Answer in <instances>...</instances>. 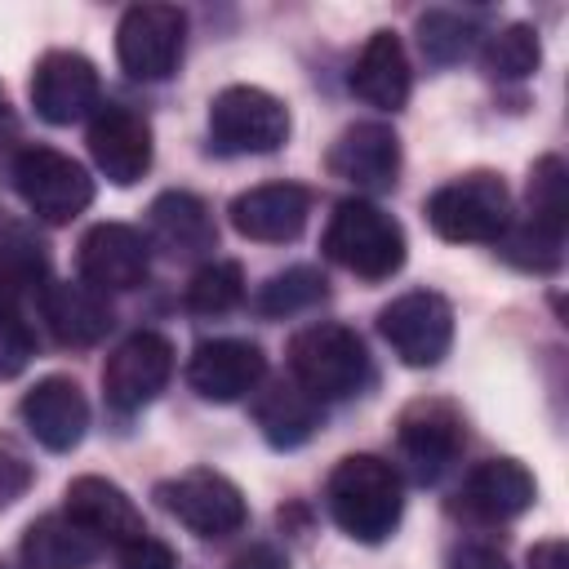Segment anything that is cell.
I'll list each match as a JSON object with an SVG mask.
<instances>
[{
  "label": "cell",
  "instance_id": "cell-10",
  "mask_svg": "<svg viewBox=\"0 0 569 569\" xmlns=\"http://www.w3.org/2000/svg\"><path fill=\"white\" fill-rule=\"evenodd\" d=\"M156 498H160V507H164L178 525H187V529L200 533V538H227V533H236V529L249 520L244 493H240L227 476L204 471V467L182 471V476H173V480H160V485H156Z\"/></svg>",
  "mask_w": 569,
  "mask_h": 569
},
{
  "label": "cell",
  "instance_id": "cell-5",
  "mask_svg": "<svg viewBox=\"0 0 569 569\" xmlns=\"http://www.w3.org/2000/svg\"><path fill=\"white\" fill-rule=\"evenodd\" d=\"M284 138L289 107L258 84H231L209 102V147L222 156H267Z\"/></svg>",
  "mask_w": 569,
  "mask_h": 569
},
{
  "label": "cell",
  "instance_id": "cell-12",
  "mask_svg": "<svg viewBox=\"0 0 569 569\" xmlns=\"http://www.w3.org/2000/svg\"><path fill=\"white\" fill-rule=\"evenodd\" d=\"M80 280L98 293H124L138 289L147 280L151 267V244L142 240V231L124 227V222H98L84 231L80 253H76Z\"/></svg>",
  "mask_w": 569,
  "mask_h": 569
},
{
  "label": "cell",
  "instance_id": "cell-27",
  "mask_svg": "<svg viewBox=\"0 0 569 569\" xmlns=\"http://www.w3.org/2000/svg\"><path fill=\"white\" fill-rule=\"evenodd\" d=\"M480 62L493 80H525L538 71L542 62V44H538V31L529 22H507L498 27L493 36H485L480 44Z\"/></svg>",
  "mask_w": 569,
  "mask_h": 569
},
{
  "label": "cell",
  "instance_id": "cell-1",
  "mask_svg": "<svg viewBox=\"0 0 569 569\" xmlns=\"http://www.w3.org/2000/svg\"><path fill=\"white\" fill-rule=\"evenodd\" d=\"M400 489L405 485H400L396 462L373 458V453H351L329 471L325 502H329V516L338 520V529L347 538L382 542L400 525V511H405Z\"/></svg>",
  "mask_w": 569,
  "mask_h": 569
},
{
  "label": "cell",
  "instance_id": "cell-33",
  "mask_svg": "<svg viewBox=\"0 0 569 569\" xmlns=\"http://www.w3.org/2000/svg\"><path fill=\"white\" fill-rule=\"evenodd\" d=\"M31 462H27V453L9 440V436H0V502H13V498H22L27 493V485H31Z\"/></svg>",
  "mask_w": 569,
  "mask_h": 569
},
{
  "label": "cell",
  "instance_id": "cell-20",
  "mask_svg": "<svg viewBox=\"0 0 569 569\" xmlns=\"http://www.w3.org/2000/svg\"><path fill=\"white\" fill-rule=\"evenodd\" d=\"M67 516L93 533L98 542H133L147 533L142 525V511L133 507V498L116 485V480H102V476H76L67 485Z\"/></svg>",
  "mask_w": 569,
  "mask_h": 569
},
{
  "label": "cell",
  "instance_id": "cell-17",
  "mask_svg": "<svg viewBox=\"0 0 569 569\" xmlns=\"http://www.w3.org/2000/svg\"><path fill=\"white\" fill-rule=\"evenodd\" d=\"M311 213V191L298 182H262L231 200V227L258 244L298 240Z\"/></svg>",
  "mask_w": 569,
  "mask_h": 569
},
{
  "label": "cell",
  "instance_id": "cell-37",
  "mask_svg": "<svg viewBox=\"0 0 569 569\" xmlns=\"http://www.w3.org/2000/svg\"><path fill=\"white\" fill-rule=\"evenodd\" d=\"M529 569H569V556H565V542L560 538H547L529 551Z\"/></svg>",
  "mask_w": 569,
  "mask_h": 569
},
{
  "label": "cell",
  "instance_id": "cell-36",
  "mask_svg": "<svg viewBox=\"0 0 569 569\" xmlns=\"http://www.w3.org/2000/svg\"><path fill=\"white\" fill-rule=\"evenodd\" d=\"M231 569H289V560H284L271 542H253V547H244V551L231 560Z\"/></svg>",
  "mask_w": 569,
  "mask_h": 569
},
{
  "label": "cell",
  "instance_id": "cell-9",
  "mask_svg": "<svg viewBox=\"0 0 569 569\" xmlns=\"http://www.w3.org/2000/svg\"><path fill=\"white\" fill-rule=\"evenodd\" d=\"M378 333L409 369H431L453 342V307L431 289L400 293L378 311Z\"/></svg>",
  "mask_w": 569,
  "mask_h": 569
},
{
  "label": "cell",
  "instance_id": "cell-32",
  "mask_svg": "<svg viewBox=\"0 0 569 569\" xmlns=\"http://www.w3.org/2000/svg\"><path fill=\"white\" fill-rule=\"evenodd\" d=\"M493 244L502 249L507 262H516V267H525V271H556V267H560V244H565V236H556V231H547V227H538V222L525 218L520 227H507Z\"/></svg>",
  "mask_w": 569,
  "mask_h": 569
},
{
  "label": "cell",
  "instance_id": "cell-16",
  "mask_svg": "<svg viewBox=\"0 0 569 569\" xmlns=\"http://www.w3.org/2000/svg\"><path fill=\"white\" fill-rule=\"evenodd\" d=\"M533 498H538V480L516 458H489L467 471L453 511H462L467 520H480V525H507V520L525 516L533 507Z\"/></svg>",
  "mask_w": 569,
  "mask_h": 569
},
{
  "label": "cell",
  "instance_id": "cell-18",
  "mask_svg": "<svg viewBox=\"0 0 569 569\" xmlns=\"http://www.w3.org/2000/svg\"><path fill=\"white\" fill-rule=\"evenodd\" d=\"M18 413H22L27 431H31L44 449H53V453L76 449V445L84 440V431H89V400H84V391H80L71 378H62V373L40 378V382L22 396Z\"/></svg>",
  "mask_w": 569,
  "mask_h": 569
},
{
  "label": "cell",
  "instance_id": "cell-13",
  "mask_svg": "<svg viewBox=\"0 0 569 569\" xmlns=\"http://www.w3.org/2000/svg\"><path fill=\"white\" fill-rule=\"evenodd\" d=\"M31 107L49 124H76L98 111V71L76 49H49L31 71Z\"/></svg>",
  "mask_w": 569,
  "mask_h": 569
},
{
  "label": "cell",
  "instance_id": "cell-28",
  "mask_svg": "<svg viewBox=\"0 0 569 569\" xmlns=\"http://www.w3.org/2000/svg\"><path fill=\"white\" fill-rule=\"evenodd\" d=\"M240 298H244V271H240V262H231V258L204 262V267L191 276V284H187V311H196V316H222V311H231Z\"/></svg>",
  "mask_w": 569,
  "mask_h": 569
},
{
  "label": "cell",
  "instance_id": "cell-38",
  "mask_svg": "<svg viewBox=\"0 0 569 569\" xmlns=\"http://www.w3.org/2000/svg\"><path fill=\"white\" fill-rule=\"evenodd\" d=\"M4 133H13V111H9V98H4V89H0V138Z\"/></svg>",
  "mask_w": 569,
  "mask_h": 569
},
{
  "label": "cell",
  "instance_id": "cell-25",
  "mask_svg": "<svg viewBox=\"0 0 569 569\" xmlns=\"http://www.w3.org/2000/svg\"><path fill=\"white\" fill-rule=\"evenodd\" d=\"M44 276L0 271V382L18 378L36 356V325L27 316V302L40 298Z\"/></svg>",
  "mask_w": 569,
  "mask_h": 569
},
{
  "label": "cell",
  "instance_id": "cell-39",
  "mask_svg": "<svg viewBox=\"0 0 569 569\" xmlns=\"http://www.w3.org/2000/svg\"><path fill=\"white\" fill-rule=\"evenodd\" d=\"M0 569H4V565H0Z\"/></svg>",
  "mask_w": 569,
  "mask_h": 569
},
{
  "label": "cell",
  "instance_id": "cell-14",
  "mask_svg": "<svg viewBox=\"0 0 569 569\" xmlns=\"http://www.w3.org/2000/svg\"><path fill=\"white\" fill-rule=\"evenodd\" d=\"M89 156L107 182L129 187L151 169V124L124 102H98L89 120Z\"/></svg>",
  "mask_w": 569,
  "mask_h": 569
},
{
  "label": "cell",
  "instance_id": "cell-34",
  "mask_svg": "<svg viewBox=\"0 0 569 569\" xmlns=\"http://www.w3.org/2000/svg\"><path fill=\"white\" fill-rule=\"evenodd\" d=\"M120 569H178V556L164 547V542H156V538H133V542H124V551H120Z\"/></svg>",
  "mask_w": 569,
  "mask_h": 569
},
{
  "label": "cell",
  "instance_id": "cell-24",
  "mask_svg": "<svg viewBox=\"0 0 569 569\" xmlns=\"http://www.w3.org/2000/svg\"><path fill=\"white\" fill-rule=\"evenodd\" d=\"M253 422H258V431H262V440L271 445V449H298V445H307L311 436H316V427H320V400L316 396H307L293 378L284 382H271L258 400H253Z\"/></svg>",
  "mask_w": 569,
  "mask_h": 569
},
{
  "label": "cell",
  "instance_id": "cell-35",
  "mask_svg": "<svg viewBox=\"0 0 569 569\" xmlns=\"http://www.w3.org/2000/svg\"><path fill=\"white\" fill-rule=\"evenodd\" d=\"M449 569H507V560H502V551H493L485 542H467L449 556Z\"/></svg>",
  "mask_w": 569,
  "mask_h": 569
},
{
  "label": "cell",
  "instance_id": "cell-3",
  "mask_svg": "<svg viewBox=\"0 0 569 569\" xmlns=\"http://www.w3.org/2000/svg\"><path fill=\"white\" fill-rule=\"evenodd\" d=\"M289 373L316 400H347L369 382V351L356 329L320 320L289 338Z\"/></svg>",
  "mask_w": 569,
  "mask_h": 569
},
{
  "label": "cell",
  "instance_id": "cell-26",
  "mask_svg": "<svg viewBox=\"0 0 569 569\" xmlns=\"http://www.w3.org/2000/svg\"><path fill=\"white\" fill-rule=\"evenodd\" d=\"M98 560V538L84 533L67 511L40 516L22 533V565L27 569H89Z\"/></svg>",
  "mask_w": 569,
  "mask_h": 569
},
{
  "label": "cell",
  "instance_id": "cell-8",
  "mask_svg": "<svg viewBox=\"0 0 569 569\" xmlns=\"http://www.w3.org/2000/svg\"><path fill=\"white\" fill-rule=\"evenodd\" d=\"M187 13L173 4H133L116 27V58L133 80H169L182 62Z\"/></svg>",
  "mask_w": 569,
  "mask_h": 569
},
{
  "label": "cell",
  "instance_id": "cell-19",
  "mask_svg": "<svg viewBox=\"0 0 569 569\" xmlns=\"http://www.w3.org/2000/svg\"><path fill=\"white\" fill-rule=\"evenodd\" d=\"M329 173L369 191H387L396 187L400 173V138L391 124L378 120H360L351 129L338 133V142L329 147Z\"/></svg>",
  "mask_w": 569,
  "mask_h": 569
},
{
  "label": "cell",
  "instance_id": "cell-21",
  "mask_svg": "<svg viewBox=\"0 0 569 569\" xmlns=\"http://www.w3.org/2000/svg\"><path fill=\"white\" fill-rule=\"evenodd\" d=\"M413 76H409V58L396 31H373L351 67V93L378 111H400L409 102Z\"/></svg>",
  "mask_w": 569,
  "mask_h": 569
},
{
  "label": "cell",
  "instance_id": "cell-22",
  "mask_svg": "<svg viewBox=\"0 0 569 569\" xmlns=\"http://www.w3.org/2000/svg\"><path fill=\"white\" fill-rule=\"evenodd\" d=\"M147 222H151V244H160L169 258H200V253H209L218 244L213 213L191 191L156 196L151 209H147Z\"/></svg>",
  "mask_w": 569,
  "mask_h": 569
},
{
  "label": "cell",
  "instance_id": "cell-31",
  "mask_svg": "<svg viewBox=\"0 0 569 569\" xmlns=\"http://www.w3.org/2000/svg\"><path fill=\"white\" fill-rule=\"evenodd\" d=\"M565 187H569V173H565V160L560 156H542L529 173V222L565 236Z\"/></svg>",
  "mask_w": 569,
  "mask_h": 569
},
{
  "label": "cell",
  "instance_id": "cell-23",
  "mask_svg": "<svg viewBox=\"0 0 569 569\" xmlns=\"http://www.w3.org/2000/svg\"><path fill=\"white\" fill-rule=\"evenodd\" d=\"M40 316L62 347H93L111 329L107 293L89 289L84 280L80 284H44L40 289Z\"/></svg>",
  "mask_w": 569,
  "mask_h": 569
},
{
  "label": "cell",
  "instance_id": "cell-6",
  "mask_svg": "<svg viewBox=\"0 0 569 569\" xmlns=\"http://www.w3.org/2000/svg\"><path fill=\"white\" fill-rule=\"evenodd\" d=\"M13 191L49 227L80 218L93 204V178L84 173V164L53 147H22L13 156Z\"/></svg>",
  "mask_w": 569,
  "mask_h": 569
},
{
  "label": "cell",
  "instance_id": "cell-4",
  "mask_svg": "<svg viewBox=\"0 0 569 569\" xmlns=\"http://www.w3.org/2000/svg\"><path fill=\"white\" fill-rule=\"evenodd\" d=\"M427 222L453 244H493L511 227V196L498 173H462L427 200Z\"/></svg>",
  "mask_w": 569,
  "mask_h": 569
},
{
  "label": "cell",
  "instance_id": "cell-29",
  "mask_svg": "<svg viewBox=\"0 0 569 569\" xmlns=\"http://www.w3.org/2000/svg\"><path fill=\"white\" fill-rule=\"evenodd\" d=\"M325 276L316 271V267H289V271H276L262 289H258V298H253V307L262 311V316H293V311H307V307H316V302H325Z\"/></svg>",
  "mask_w": 569,
  "mask_h": 569
},
{
  "label": "cell",
  "instance_id": "cell-2",
  "mask_svg": "<svg viewBox=\"0 0 569 569\" xmlns=\"http://www.w3.org/2000/svg\"><path fill=\"white\" fill-rule=\"evenodd\" d=\"M325 258L347 267L351 276L360 280H387L405 267V231L400 222L378 209L373 200H342L325 227V240H320Z\"/></svg>",
  "mask_w": 569,
  "mask_h": 569
},
{
  "label": "cell",
  "instance_id": "cell-7",
  "mask_svg": "<svg viewBox=\"0 0 569 569\" xmlns=\"http://www.w3.org/2000/svg\"><path fill=\"white\" fill-rule=\"evenodd\" d=\"M462 413L449 400H413L396 422V458L413 485H436L462 453Z\"/></svg>",
  "mask_w": 569,
  "mask_h": 569
},
{
  "label": "cell",
  "instance_id": "cell-30",
  "mask_svg": "<svg viewBox=\"0 0 569 569\" xmlns=\"http://www.w3.org/2000/svg\"><path fill=\"white\" fill-rule=\"evenodd\" d=\"M418 44L427 53V62H462L476 44V27L471 18L453 13V9H427L418 18Z\"/></svg>",
  "mask_w": 569,
  "mask_h": 569
},
{
  "label": "cell",
  "instance_id": "cell-11",
  "mask_svg": "<svg viewBox=\"0 0 569 569\" xmlns=\"http://www.w3.org/2000/svg\"><path fill=\"white\" fill-rule=\"evenodd\" d=\"M169 373H173V342L164 333H156V329H142V333L124 338L107 356V365H102V396H107L111 409L133 413V409L151 405L164 391Z\"/></svg>",
  "mask_w": 569,
  "mask_h": 569
},
{
  "label": "cell",
  "instance_id": "cell-15",
  "mask_svg": "<svg viewBox=\"0 0 569 569\" xmlns=\"http://www.w3.org/2000/svg\"><path fill=\"white\" fill-rule=\"evenodd\" d=\"M267 373V356L258 342H244V338H213V342H200L187 360V382L196 387L200 400H213V405H231V400H244Z\"/></svg>",
  "mask_w": 569,
  "mask_h": 569
}]
</instances>
